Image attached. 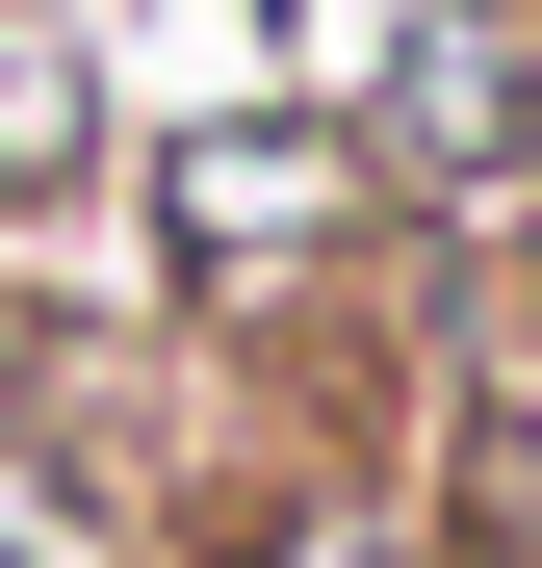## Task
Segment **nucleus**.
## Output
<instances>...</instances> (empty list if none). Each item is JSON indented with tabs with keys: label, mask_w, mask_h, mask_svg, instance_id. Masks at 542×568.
<instances>
[{
	"label": "nucleus",
	"mask_w": 542,
	"mask_h": 568,
	"mask_svg": "<svg viewBox=\"0 0 542 568\" xmlns=\"http://www.w3.org/2000/svg\"><path fill=\"white\" fill-rule=\"evenodd\" d=\"M310 104L361 130V181H388L413 258H466V233L542 207V0H361L310 52Z\"/></svg>",
	"instance_id": "obj_1"
},
{
	"label": "nucleus",
	"mask_w": 542,
	"mask_h": 568,
	"mask_svg": "<svg viewBox=\"0 0 542 568\" xmlns=\"http://www.w3.org/2000/svg\"><path fill=\"white\" fill-rule=\"evenodd\" d=\"M155 568H466L413 491V439H336V414H207L181 439V491H155Z\"/></svg>",
	"instance_id": "obj_2"
},
{
	"label": "nucleus",
	"mask_w": 542,
	"mask_h": 568,
	"mask_svg": "<svg viewBox=\"0 0 542 568\" xmlns=\"http://www.w3.org/2000/svg\"><path fill=\"white\" fill-rule=\"evenodd\" d=\"M130 130H155L130 0H0V258H104Z\"/></svg>",
	"instance_id": "obj_3"
}]
</instances>
